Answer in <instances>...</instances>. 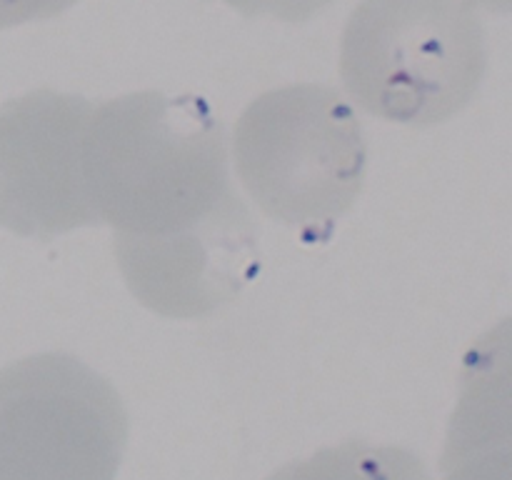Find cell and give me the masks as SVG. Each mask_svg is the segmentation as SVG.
Instances as JSON below:
<instances>
[{
	"label": "cell",
	"mask_w": 512,
	"mask_h": 480,
	"mask_svg": "<svg viewBox=\"0 0 512 480\" xmlns=\"http://www.w3.org/2000/svg\"><path fill=\"white\" fill-rule=\"evenodd\" d=\"M128 443L118 390L68 353L0 368V480H115Z\"/></svg>",
	"instance_id": "277c9868"
},
{
	"label": "cell",
	"mask_w": 512,
	"mask_h": 480,
	"mask_svg": "<svg viewBox=\"0 0 512 480\" xmlns=\"http://www.w3.org/2000/svg\"><path fill=\"white\" fill-rule=\"evenodd\" d=\"M268 480H430V475L413 450L348 440L283 465Z\"/></svg>",
	"instance_id": "52a82bcc"
},
{
	"label": "cell",
	"mask_w": 512,
	"mask_h": 480,
	"mask_svg": "<svg viewBox=\"0 0 512 480\" xmlns=\"http://www.w3.org/2000/svg\"><path fill=\"white\" fill-rule=\"evenodd\" d=\"M250 198L280 223L328 235L353 208L368 148L348 100L328 85H285L255 98L233 138Z\"/></svg>",
	"instance_id": "3957f363"
},
{
	"label": "cell",
	"mask_w": 512,
	"mask_h": 480,
	"mask_svg": "<svg viewBox=\"0 0 512 480\" xmlns=\"http://www.w3.org/2000/svg\"><path fill=\"white\" fill-rule=\"evenodd\" d=\"M78 0H0V30L30 20H48L73 8Z\"/></svg>",
	"instance_id": "9c48e42d"
},
{
	"label": "cell",
	"mask_w": 512,
	"mask_h": 480,
	"mask_svg": "<svg viewBox=\"0 0 512 480\" xmlns=\"http://www.w3.org/2000/svg\"><path fill=\"white\" fill-rule=\"evenodd\" d=\"M485 68V30L468 0H363L343 30L345 88L393 123H445L468 108Z\"/></svg>",
	"instance_id": "7a4b0ae2"
},
{
	"label": "cell",
	"mask_w": 512,
	"mask_h": 480,
	"mask_svg": "<svg viewBox=\"0 0 512 480\" xmlns=\"http://www.w3.org/2000/svg\"><path fill=\"white\" fill-rule=\"evenodd\" d=\"M130 293L165 318H200L228 303L260 265L253 218L163 243L115 240Z\"/></svg>",
	"instance_id": "8992f818"
},
{
	"label": "cell",
	"mask_w": 512,
	"mask_h": 480,
	"mask_svg": "<svg viewBox=\"0 0 512 480\" xmlns=\"http://www.w3.org/2000/svg\"><path fill=\"white\" fill-rule=\"evenodd\" d=\"M83 178L115 240L163 243L250 220L230 185L223 123L195 95H120L90 110Z\"/></svg>",
	"instance_id": "6da1fadb"
},
{
	"label": "cell",
	"mask_w": 512,
	"mask_h": 480,
	"mask_svg": "<svg viewBox=\"0 0 512 480\" xmlns=\"http://www.w3.org/2000/svg\"><path fill=\"white\" fill-rule=\"evenodd\" d=\"M90 110L48 88L0 105V228L48 240L100 223L83 178Z\"/></svg>",
	"instance_id": "5b68a950"
},
{
	"label": "cell",
	"mask_w": 512,
	"mask_h": 480,
	"mask_svg": "<svg viewBox=\"0 0 512 480\" xmlns=\"http://www.w3.org/2000/svg\"><path fill=\"white\" fill-rule=\"evenodd\" d=\"M225 3L245 18L273 15V18L288 20V23H303V20L313 18L315 13L328 8L333 0H225Z\"/></svg>",
	"instance_id": "ba28073f"
}]
</instances>
